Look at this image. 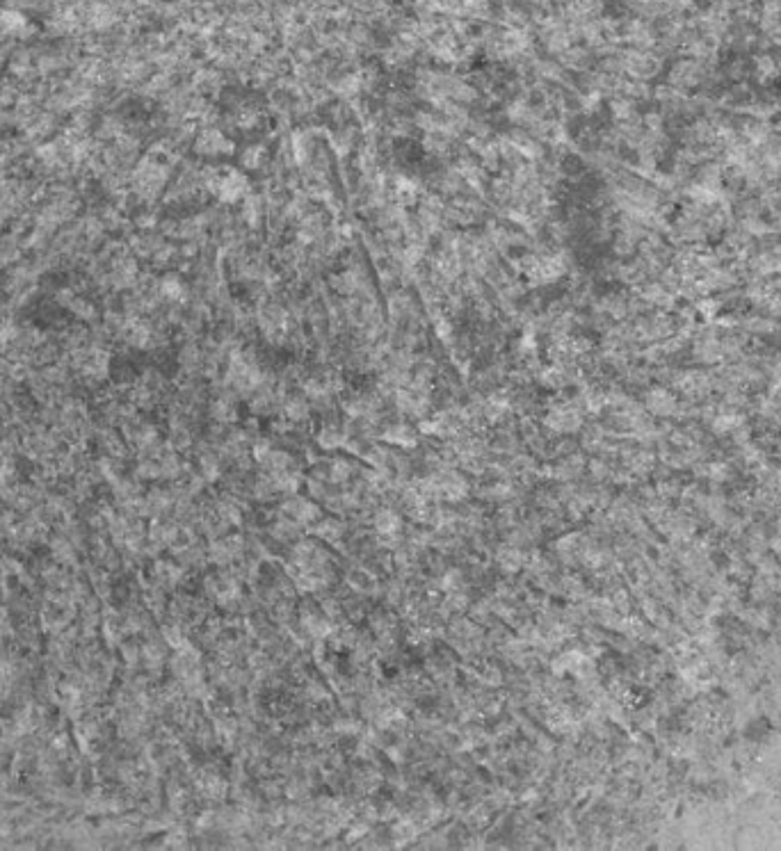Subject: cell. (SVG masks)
Listing matches in <instances>:
<instances>
[{
  "instance_id": "obj_3",
  "label": "cell",
  "mask_w": 781,
  "mask_h": 851,
  "mask_svg": "<svg viewBox=\"0 0 781 851\" xmlns=\"http://www.w3.org/2000/svg\"><path fill=\"white\" fill-rule=\"evenodd\" d=\"M263 155H265L263 146H249V148H244V153H242V165L249 167V169H256V167L260 165V160H263Z\"/></svg>"
},
{
  "instance_id": "obj_1",
  "label": "cell",
  "mask_w": 781,
  "mask_h": 851,
  "mask_svg": "<svg viewBox=\"0 0 781 851\" xmlns=\"http://www.w3.org/2000/svg\"><path fill=\"white\" fill-rule=\"evenodd\" d=\"M218 194L222 199H229V201H235V199H240L242 194H244V190H247V183H244V178L240 176V174H235V171H229L226 176H222L220 178V183H218Z\"/></svg>"
},
{
  "instance_id": "obj_2",
  "label": "cell",
  "mask_w": 781,
  "mask_h": 851,
  "mask_svg": "<svg viewBox=\"0 0 781 851\" xmlns=\"http://www.w3.org/2000/svg\"><path fill=\"white\" fill-rule=\"evenodd\" d=\"M199 151H204V153H208V155L229 153V151H231V144H229V139L222 135V133L208 130V133H204V135H202V139H199Z\"/></svg>"
}]
</instances>
